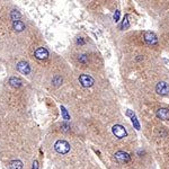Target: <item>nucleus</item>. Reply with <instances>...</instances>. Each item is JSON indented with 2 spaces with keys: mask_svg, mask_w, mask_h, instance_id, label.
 I'll return each instance as SVG.
<instances>
[{
  "mask_svg": "<svg viewBox=\"0 0 169 169\" xmlns=\"http://www.w3.org/2000/svg\"><path fill=\"white\" fill-rule=\"evenodd\" d=\"M15 17H19V14L16 13V11H13V13H11V18H13L14 21H15Z\"/></svg>",
  "mask_w": 169,
  "mask_h": 169,
  "instance_id": "obj_16",
  "label": "nucleus"
},
{
  "mask_svg": "<svg viewBox=\"0 0 169 169\" xmlns=\"http://www.w3.org/2000/svg\"><path fill=\"white\" fill-rule=\"evenodd\" d=\"M13 26H14V30L17 32H21L25 30V24L21 21H15L14 24H13Z\"/></svg>",
  "mask_w": 169,
  "mask_h": 169,
  "instance_id": "obj_10",
  "label": "nucleus"
},
{
  "mask_svg": "<svg viewBox=\"0 0 169 169\" xmlns=\"http://www.w3.org/2000/svg\"><path fill=\"white\" fill-rule=\"evenodd\" d=\"M115 159L117 160L118 162L125 164V162L130 161V156H128V154L124 152V151H118V152L115 154Z\"/></svg>",
  "mask_w": 169,
  "mask_h": 169,
  "instance_id": "obj_6",
  "label": "nucleus"
},
{
  "mask_svg": "<svg viewBox=\"0 0 169 169\" xmlns=\"http://www.w3.org/2000/svg\"><path fill=\"white\" fill-rule=\"evenodd\" d=\"M156 115H157V117L160 118V120L166 121V120L169 118V109H167V108H160V109L157 111Z\"/></svg>",
  "mask_w": 169,
  "mask_h": 169,
  "instance_id": "obj_9",
  "label": "nucleus"
},
{
  "mask_svg": "<svg viewBox=\"0 0 169 169\" xmlns=\"http://www.w3.org/2000/svg\"><path fill=\"white\" fill-rule=\"evenodd\" d=\"M17 69L18 71L24 73V75H28L31 72V68L28 66V63H26L25 61H21L18 64H17Z\"/></svg>",
  "mask_w": 169,
  "mask_h": 169,
  "instance_id": "obj_8",
  "label": "nucleus"
},
{
  "mask_svg": "<svg viewBox=\"0 0 169 169\" xmlns=\"http://www.w3.org/2000/svg\"><path fill=\"white\" fill-rule=\"evenodd\" d=\"M118 17H120V11H116V14H115V16H114L115 21H118Z\"/></svg>",
  "mask_w": 169,
  "mask_h": 169,
  "instance_id": "obj_18",
  "label": "nucleus"
},
{
  "mask_svg": "<svg viewBox=\"0 0 169 169\" xmlns=\"http://www.w3.org/2000/svg\"><path fill=\"white\" fill-rule=\"evenodd\" d=\"M59 81L61 82V78L60 77H55L54 78V80H53V82H54L55 85H59Z\"/></svg>",
  "mask_w": 169,
  "mask_h": 169,
  "instance_id": "obj_17",
  "label": "nucleus"
},
{
  "mask_svg": "<svg viewBox=\"0 0 169 169\" xmlns=\"http://www.w3.org/2000/svg\"><path fill=\"white\" fill-rule=\"evenodd\" d=\"M113 133L115 134V137L118 139H123L125 138L126 135H128V133H126V130L124 128V126H122V125H120V124H116V125H114L112 128Z\"/></svg>",
  "mask_w": 169,
  "mask_h": 169,
  "instance_id": "obj_2",
  "label": "nucleus"
},
{
  "mask_svg": "<svg viewBox=\"0 0 169 169\" xmlns=\"http://www.w3.org/2000/svg\"><path fill=\"white\" fill-rule=\"evenodd\" d=\"M79 81L82 85V87H86V88L92 87V85H94V79L90 76H88V75H81L79 77Z\"/></svg>",
  "mask_w": 169,
  "mask_h": 169,
  "instance_id": "obj_4",
  "label": "nucleus"
},
{
  "mask_svg": "<svg viewBox=\"0 0 169 169\" xmlns=\"http://www.w3.org/2000/svg\"><path fill=\"white\" fill-rule=\"evenodd\" d=\"M54 149H55L56 152H59L61 154H66L70 150V144L68 143L67 141H64V140H59L54 144Z\"/></svg>",
  "mask_w": 169,
  "mask_h": 169,
  "instance_id": "obj_1",
  "label": "nucleus"
},
{
  "mask_svg": "<svg viewBox=\"0 0 169 169\" xmlns=\"http://www.w3.org/2000/svg\"><path fill=\"white\" fill-rule=\"evenodd\" d=\"M156 92H158L159 95H167L169 92V86L167 82L160 81L156 87Z\"/></svg>",
  "mask_w": 169,
  "mask_h": 169,
  "instance_id": "obj_5",
  "label": "nucleus"
},
{
  "mask_svg": "<svg viewBox=\"0 0 169 169\" xmlns=\"http://www.w3.org/2000/svg\"><path fill=\"white\" fill-rule=\"evenodd\" d=\"M34 55H35V58L38 59V60H45L46 58L49 56V52H47V50L44 49V47H38L35 51V53H34Z\"/></svg>",
  "mask_w": 169,
  "mask_h": 169,
  "instance_id": "obj_7",
  "label": "nucleus"
},
{
  "mask_svg": "<svg viewBox=\"0 0 169 169\" xmlns=\"http://www.w3.org/2000/svg\"><path fill=\"white\" fill-rule=\"evenodd\" d=\"M132 123H133L134 125H135V128L139 130V128H140V126H139V123H138V121H137V117H135L134 115L132 116Z\"/></svg>",
  "mask_w": 169,
  "mask_h": 169,
  "instance_id": "obj_15",
  "label": "nucleus"
},
{
  "mask_svg": "<svg viewBox=\"0 0 169 169\" xmlns=\"http://www.w3.org/2000/svg\"><path fill=\"white\" fill-rule=\"evenodd\" d=\"M21 167H23V165L19 160H15L10 164V169H21Z\"/></svg>",
  "mask_w": 169,
  "mask_h": 169,
  "instance_id": "obj_12",
  "label": "nucleus"
},
{
  "mask_svg": "<svg viewBox=\"0 0 169 169\" xmlns=\"http://www.w3.org/2000/svg\"><path fill=\"white\" fill-rule=\"evenodd\" d=\"M143 37H144L145 43L149 44V45H156V44L158 43V38H157V36L154 35V33H151V32H145Z\"/></svg>",
  "mask_w": 169,
  "mask_h": 169,
  "instance_id": "obj_3",
  "label": "nucleus"
},
{
  "mask_svg": "<svg viewBox=\"0 0 169 169\" xmlns=\"http://www.w3.org/2000/svg\"><path fill=\"white\" fill-rule=\"evenodd\" d=\"M128 16H125V17H124V21H123V23H122V26H121V27H122V28H128Z\"/></svg>",
  "mask_w": 169,
  "mask_h": 169,
  "instance_id": "obj_14",
  "label": "nucleus"
},
{
  "mask_svg": "<svg viewBox=\"0 0 169 169\" xmlns=\"http://www.w3.org/2000/svg\"><path fill=\"white\" fill-rule=\"evenodd\" d=\"M78 60H79V62H81V63H87L88 62L87 55H85V54H82V55L79 56V58H78Z\"/></svg>",
  "mask_w": 169,
  "mask_h": 169,
  "instance_id": "obj_13",
  "label": "nucleus"
},
{
  "mask_svg": "<svg viewBox=\"0 0 169 169\" xmlns=\"http://www.w3.org/2000/svg\"><path fill=\"white\" fill-rule=\"evenodd\" d=\"M9 82L11 83V86L13 87H19L21 85V79H18V78H11Z\"/></svg>",
  "mask_w": 169,
  "mask_h": 169,
  "instance_id": "obj_11",
  "label": "nucleus"
}]
</instances>
